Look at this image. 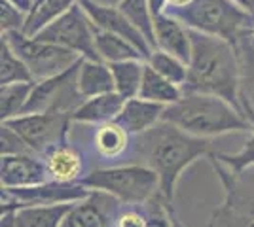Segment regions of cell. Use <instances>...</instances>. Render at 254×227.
<instances>
[{"label":"cell","mask_w":254,"mask_h":227,"mask_svg":"<svg viewBox=\"0 0 254 227\" xmlns=\"http://www.w3.org/2000/svg\"><path fill=\"white\" fill-rule=\"evenodd\" d=\"M205 155H212L209 138L193 136L165 119L135 136V163L156 171L161 199L167 205L173 203L175 187L184 169Z\"/></svg>","instance_id":"1"},{"label":"cell","mask_w":254,"mask_h":227,"mask_svg":"<svg viewBox=\"0 0 254 227\" xmlns=\"http://www.w3.org/2000/svg\"><path fill=\"white\" fill-rule=\"evenodd\" d=\"M191 55L184 93H209L241 106V65L237 45L226 38L190 29Z\"/></svg>","instance_id":"2"},{"label":"cell","mask_w":254,"mask_h":227,"mask_svg":"<svg viewBox=\"0 0 254 227\" xmlns=\"http://www.w3.org/2000/svg\"><path fill=\"white\" fill-rule=\"evenodd\" d=\"M163 119L199 138H214L228 133H251L253 123L241 108L209 93H182L169 104Z\"/></svg>","instance_id":"3"},{"label":"cell","mask_w":254,"mask_h":227,"mask_svg":"<svg viewBox=\"0 0 254 227\" xmlns=\"http://www.w3.org/2000/svg\"><path fill=\"white\" fill-rule=\"evenodd\" d=\"M80 182L87 189L112 195L126 206H144L161 197L159 176L140 163L97 169L85 174Z\"/></svg>","instance_id":"4"},{"label":"cell","mask_w":254,"mask_h":227,"mask_svg":"<svg viewBox=\"0 0 254 227\" xmlns=\"http://www.w3.org/2000/svg\"><path fill=\"white\" fill-rule=\"evenodd\" d=\"M188 29L212 36H220L237 44L253 36L254 15L241 8L235 0H193L182 10L171 11Z\"/></svg>","instance_id":"5"},{"label":"cell","mask_w":254,"mask_h":227,"mask_svg":"<svg viewBox=\"0 0 254 227\" xmlns=\"http://www.w3.org/2000/svg\"><path fill=\"white\" fill-rule=\"evenodd\" d=\"M226 187V199L207 227H254V167L230 171L211 157Z\"/></svg>","instance_id":"6"},{"label":"cell","mask_w":254,"mask_h":227,"mask_svg":"<svg viewBox=\"0 0 254 227\" xmlns=\"http://www.w3.org/2000/svg\"><path fill=\"white\" fill-rule=\"evenodd\" d=\"M2 36L11 45V49L23 59V63L31 70L34 82L63 74L66 70H70L76 63H80V59H84L63 45L34 38L21 31L6 33Z\"/></svg>","instance_id":"7"},{"label":"cell","mask_w":254,"mask_h":227,"mask_svg":"<svg viewBox=\"0 0 254 227\" xmlns=\"http://www.w3.org/2000/svg\"><path fill=\"white\" fill-rule=\"evenodd\" d=\"M2 123H6L8 127L15 131L32 153H38L44 157L52 148L66 144L72 114L57 112V110L32 112V114H21V116L6 119Z\"/></svg>","instance_id":"8"},{"label":"cell","mask_w":254,"mask_h":227,"mask_svg":"<svg viewBox=\"0 0 254 227\" xmlns=\"http://www.w3.org/2000/svg\"><path fill=\"white\" fill-rule=\"evenodd\" d=\"M34 38L63 45L84 59H99L95 45V27L80 2L48 27H44L38 34H34Z\"/></svg>","instance_id":"9"},{"label":"cell","mask_w":254,"mask_h":227,"mask_svg":"<svg viewBox=\"0 0 254 227\" xmlns=\"http://www.w3.org/2000/svg\"><path fill=\"white\" fill-rule=\"evenodd\" d=\"M89 195V189L82 182H55L48 180L44 184L29 187H2L0 193V212L17 210L23 206L59 205V203H76Z\"/></svg>","instance_id":"10"},{"label":"cell","mask_w":254,"mask_h":227,"mask_svg":"<svg viewBox=\"0 0 254 227\" xmlns=\"http://www.w3.org/2000/svg\"><path fill=\"white\" fill-rule=\"evenodd\" d=\"M78 66H80V63H76L70 70H66L63 74L53 76V78H48V80H40V82H34L32 93L31 97H29V102H27L23 114L48 112V110L74 114L76 108L85 100L80 95L78 84H76Z\"/></svg>","instance_id":"11"},{"label":"cell","mask_w":254,"mask_h":227,"mask_svg":"<svg viewBox=\"0 0 254 227\" xmlns=\"http://www.w3.org/2000/svg\"><path fill=\"white\" fill-rule=\"evenodd\" d=\"M124 206L112 195L89 189V195L72 203L61 227H116Z\"/></svg>","instance_id":"12"},{"label":"cell","mask_w":254,"mask_h":227,"mask_svg":"<svg viewBox=\"0 0 254 227\" xmlns=\"http://www.w3.org/2000/svg\"><path fill=\"white\" fill-rule=\"evenodd\" d=\"M80 4L84 6L85 13L89 15V19H91V23L95 25L97 29L114 33L118 36L129 40L131 44H135L146 59L154 51V45L150 44L148 38L127 19V15L120 8H116V6H101V4L89 2V0H80Z\"/></svg>","instance_id":"13"},{"label":"cell","mask_w":254,"mask_h":227,"mask_svg":"<svg viewBox=\"0 0 254 227\" xmlns=\"http://www.w3.org/2000/svg\"><path fill=\"white\" fill-rule=\"evenodd\" d=\"M50 180V173L42 155L15 153L0 157V184L2 187H29Z\"/></svg>","instance_id":"14"},{"label":"cell","mask_w":254,"mask_h":227,"mask_svg":"<svg viewBox=\"0 0 254 227\" xmlns=\"http://www.w3.org/2000/svg\"><path fill=\"white\" fill-rule=\"evenodd\" d=\"M154 47L188 63L191 55L190 29L165 11L154 15Z\"/></svg>","instance_id":"15"},{"label":"cell","mask_w":254,"mask_h":227,"mask_svg":"<svg viewBox=\"0 0 254 227\" xmlns=\"http://www.w3.org/2000/svg\"><path fill=\"white\" fill-rule=\"evenodd\" d=\"M165 108L167 106L152 102V100H146V98H127L124 108L120 112V116L116 118V121L131 136H137L140 133L152 129L156 123H159L163 119Z\"/></svg>","instance_id":"16"},{"label":"cell","mask_w":254,"mask_h":227,"mask_svg":"<svg viewBox=\"0 0 254 227\" xmlns=\"http://www.w3.org/2000/svg\"><path fill=\"white\" fill-rule=\"evenodd\" d=\"M44 161L50 173V180H55V182L72 184V182H80L85 176L82 153L68 144L52 148L44 155Z\"/></svg>","instance_id":"17"},{"label":"cell","mask_w":254,"mask_h":227,"mask_svg":"<svg viewBox=\"0 0 254 227\" xmlns=\"http://www.w3.org/2000/svg\"><path fill=\"white\" fill-rule=\"evenodd\" d=\"M127 98H124L118 91H110L105 95L85 98L72 114V121L87 123V125H103L108 121H116L124 108Z\"/></svg>","instance_id":"18"},{"label":"cell","mask_w":254,"mask_h":227,"mask_svg":"<svg viewBox=\"0 0 254 227\" xmlns=\"http://www.w3.org/2000/svg\"><path fill=\"white\" fill-rule=\"evenodd\" d=\"M76 84H78L80 95L84 98L116 91L110 65L101 59H82L76 74Z\"/></svg>","instance_id":"19"},{"label":"cell","mask_w":254,"mask_h":227,"mask_svg":"<svg viewBox=\"0 0 254 227\" xmlns=\"http://www.w3.org/2000/svg\"><path fill=\"white\" fill-rule=\"evenodd\" d=\"M95 27V25H93ZM95 45L99 59L105 61L108 65L112 63H120V61H129V59H144L142 51L138 49L135 44H131L129 40L118 36L114 33H108L103 29L95 27Z\"/></svg>","instance_id":"20"},{"label":"cell","mask_w":254,"mask_h":227,"mask_svg":"<svg viewBox=\"0 0 254 227\" xmlns=\"http://www.w3.org/2000/svg\"><path fill=\"white\" fill-rule=\"evenodd\" d=\"M129 144H131V135L118 121L97 125V131L93 135V146L101 157L116 159L126 153Z\"/></svg>","instance_id":"21"},{"label":"cell","mask_w":254,"mask_h":227,"mask_svg":"<svg viewBox=\"0 0 254 227\" xmlns=\"http://www.w3.org/2000/svg\"><path fill=\"white\" fill-rule=\"evenodd\" d=\"M72 203L23 206L15 210L17 227H61Z\"/></svg>","instance_id":"22"},{"label":"cell","mask_w":254,"mask_h":227,"mask_svg":"<svg viewBox=\"0 0 254 227\" xmlns=\"http://www.w3.org/2000/svg\"><path fill=\"white\" fill-rule=\"evenodd\" d=\"M182 87H179L177 84L169 82L167 78H163L161 74H158L154 68H150L146 65L144 70V78H142V84H140V91H138V97L152 100V102H158L163 106H169L173 102H177L182 97Z\"/></svg>","instance_id":"23"},{"label":"cell","mask_w":254,"mask_h":227,"mask_svg":"<svg viewBox=\"0 0 254 227\" xmlns=\"http://www.w3.org/2000/svg\"><path fill=\"white\" fill-rule=\"evenodd\" d=\"M112 76H114V86L116 91L124 98L138 97L140 84L146 70V61L144 59H129V61H120L110 65Z\"/></svg>","instance_id":"24"},{"label":"cell","mask_w":254,"mask_h":227,"mask_svg":"<svg viewBox=\"0 0 254 227\" xmlns=\"http://www.w3.org/2000/svg\"><path fill=\"white\" fill-rule=\"evenodd\" d=\"M78 2L80 0H40V2H36L27 15L23 33L29 36L38 34L44 27H48L57 17H61L64 11H68Z\"/></svg>","instance_id":"25"},{"label":"cell","mask_w":254,"mask_h":227,"mask_svg":"<svg viewBox=\"0 0 254 227\" xmlns=\"http://www.w3.org/2000/svg\"><path fill=\"white\" fill-rule=\"evenodd\" d=\"M241 65V106L243 112L254 114V44L253 36H247L235 44Z\"/></svg>","instance_id":"26"},{"label":"cell","mask_w":254,"mask_h":227,"mask_svg":"<svg viewBox=\"0 0 254 227\" xmlns=\"http://www.w3.org/2000/svg\"><path fill=\"white\" fill-rule=\"evenodd\" d=\"M34 82H19V84H8L0 86V116L2 121L21 116L25 106L29 102Z\"/></svg>","instance_id":"27"},{"label":"cell","mask_w":254,"mask_h":227,"mask_svg":"<svg viewBox=\"0 0 254 227\" xmlns=\"http://www.w3.org/2000/svg\"><path fill=\"white\" fill-rule=\"evenodd\" d=\"M19 82H34L31 70L23 63V59L11 49V45L2 36L0 40V86L19 84Z\"/></svg>","instance_id":"28"},{"label":"cell","mask_w":254,"mask_h":227,"mask_svg":"<svg viewBox=\"0 0 254 227\" xmlns=\"http://www.w3.org/2000/svg\"><path fill=\"white\" fill-rule=\"evenodd\" d=\"M146 65L150 68H154L158 74H161L163 78H167L169 82L177 84L179 87H182L186 84L188 78V63H184L182 59L175 57V55L161 51V49H154L146 59Z\"/></svg>","instance_id":"29"},{"label":"cell","mask_w":254,"mask_h":227,"mask_svg":"<svg viewBox=\"0 0 254 227\" xmlns=\"http://www.w3.org/2000/svg\"><path fill=\"white\" fill-rule=\"evenodd\" d=\"M118 8L126 13L127 19L133 23L154 45V17L150 11L148 0H124Z\"/></svg>","instance_id":"30"},{"label":"cell","mask_w":254,"mask_h":227,"mask_svg":"<svg viewBox=\"0 0 254 227\" xmlns=\"http://www.w3.org/2000/svg\"><path fill=\"white\" fill-rule=\"evenodd\" d=\"M245 114L251 119L253 129H251V136L247 138L243 148L237 153H212V155H209L218 163H222L224 167H228L230 171H243V169L254 167V114L253 112H245Z\"/></svg>","instance_id":"31"},{"label":"cell","mask_w":254,"mask_h":227,"mask_svg":"<svg viewBox=\"0 0 254 227\" xmlns=\"http://www.w3.org/2000/svg\"><path fill=\"white\" fill-rule=\"evenodd\" d=\"M27 21V13L19 10L17 6H13L10 0H2L0 2V27H2V34L15 33L21 31Z\"/></svg>","instance_id":"32"},{"label":"cell","mask_w":254,"mask_h":227,"mask_svg":"<svg viewBox=\"0 0 254 227\" xmlns=\"http://www.w3.org/2000/svg\"><path fill=\"white\" fill-rule=\"evenodd\" d=\"M142 208L148 214V227H175L173 226V210H169V205L161 197L144 205Z\"/></svg>","instance_id":"33"},{"label":"cell","mask_w":254,"mask_h":227,"mask_svg":"<svg viewBox=\"0 0 254 227\" xmlns=\"http://www.w3.org/2000/svg\"><path fill=\"white\" fill-rule=\"evenodd\" d=\"M0 155H15V153H32L29 146L23 142V138L15 131L8 127L6 123H2L0 131Z\"/></svg>","instance_id":"34"},{"label":"cell","mask_w":254,"mask_h":227,"mask_svg":"<svg viewBox=\"0 0 254 227\" xmlns=\"http://www.w3.org/2000/svg\"><path fill=\"white\" fill-rule=\"evenodd\" d=\"M116 227H148V214L144 208L138 210L137 206H127L118 214Z\"/></svg>","instance_id":"35"},{"label":"cell","mask_w":254,"mask_h":227,"mask_svg":"<svg viewBox=\"0 0 254 227\" xmlns=\"http://www.w3.org/2000/svg\"><path fill=\"white\" fill-rule=\"evenodd\" d=\"M0 227H17L15 210H2L0 212Z\"/></svg>","instance_id":"36"},{"label":"cell","mask_w":254,"mask_h":227,"mask_svg":"<svg viewBox=\"0 0 254 227\" xmlns=\"http://www.w3.org/2000/svg\"><path fill=\"white\" fill-rule=\"evenodd\" d=\"M193 0H165V13H171L175 10H182L186 6H190Z\"/></svg>","instance_id":"37"},{"label":"cell","mask_w":254,"mask_h":227,"mask_svg":"<svg viewBox=\"0 0 254 227\" xmlns=\"http://www.w3.org/2000/svg\"><path fill=\"white\" fill-rule=\"evenodd\" d=\"M241 8H245V10L249 11V13H253L254 15V0H235Z\"/></svg>","instance_id":"38"},{"label":"cell","mask_w":254,"mask_h":227,"mask_svg":"<svg viewBox=\"0 0 254 227\" xmlns=\"http://www.w3.org/2000/svg\"><path fill=\"white\" fill-rule=\"evenodd\" d=\"M89 2H95V4H101V6H120L124 0H89Z\"/></svg>","instance_id":"39"},{"label":"cell","mask_w":254,"mask_h":227,"mask_svg":"<svg viewBox=\"0 0 254 227\" xmlns=\"http://www.w3.org/2000/svg\"><path fill=\"white\" fill-rule=\"evenodd\" d=\"M173 226H175V227H184V226H182V224L179 222V220L175 218V214H173Z\"/></svg>","instance_id":"40"},{"label":"cell","mask_w":254,"mask_h":227,"mask_svg":"<svg viewBox=\"0 0 254 227\" xmlns=\"http://www.w3.org/2000/svg\"><path fill=\"white\" fill-rule=\"evenodd\" d=\"M253 38H254V27H253Z\"/></svg>","instance_id":"41"},{"label":"cell","mask_w":254,"mask_h":227,"mask_svg":"<svg viewBox=\"0 0 254 227\" xmlns=\"http://www.w3.org/2000/svg\"><path fill=\"white\" fill-rule=\"evenodd\" d=\"M253 44H254V38H253Z\"/></svg>","instance_id":"42"}]
</instances>
